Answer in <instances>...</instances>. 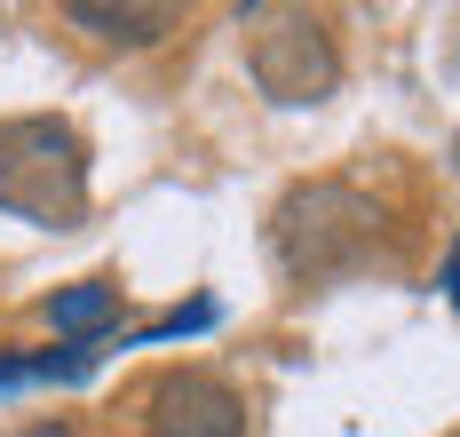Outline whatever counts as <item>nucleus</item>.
Listing matches in <instances>:
<instances>
[{
	"label": "nucleus",
	"mask_w": 460,
	"mask_h": 437,
	"mask_svg": "<svg viewBox=\"0 0 460 437\" xmlns=\"http://www.w3.org/2000/svg\"><path fill=\"white\" fill-rule=\"evenodd\" d=\"M0 207L40 231H72L88 215V144L72 120L56 111L0 120Z\"/></svg>",
	"instance_id": "1"
},
{
	"label": "nucleus",
	"mask_w": 460,
	"mask_h": 437,
	"mask_svg": "<svg viewBox=\"0 0 460 437\" xmlns=\"http://www.w3.org/2000/svg\"><path fill=\"white\" fill-rule=\"evenodd\" d=\"M381 239V215H373L366 192H349V183H294V192L270 207V246L278 263L294 271V279H341V271H358Z\"/></svg>",
	"instance_id": "2"
},
{
	"label": "nucleus",
	"mask_w": 460,
	"mask_h": 437,
	"mask_svg": "<svg viewBox=\"0 0 460 437\" xmlns=\"http://www.w3.org/2000/svg\"><path fill=\"white\" fill-rule=\"evenodd\" d=\"M238 32H246V72H254V88L270 103H325L333 96L341 49H333L325 16L254 0V8H238Z\"/></svg>",
	"instance_id": "3"
},
{
	"label": "nucleus",
	"mask_w": 460,
	"mask_h": 437,
	"mask_svg": "<svg viewBox=\"0 0 460 437\" xmlns=\"http://www.w3.org/2000/svg\"><path fill=\"white\" fill-rule=\"evenodd\" d=\"M143 422H151V437H246V397L199 366H175L151 382Z\"/></svg>",
	"instance_id": "4"
},
{
	"label": "nucleus",
	"mask_w": 460,
	"mask_h": 437,
	"mask_svg": "<svg viewBox=\"0 0 460 437\" xmlns=\"http://www.w3.org/2000/svg\"><path fill=\"white\" fill-rule=\"evenodd\" d=\"M64 24L88 32V40H103V49H151V40L175 32V8H143V0H72Z\"/></svg>",
	"instance_id": "5"
},
{
	"label": "nucleus",
	"mask_w": 460,
	"mask_h": 437,
	"mask_svg": "<svg viewBox=\"0 0 460 437\" xmlns=\"http://www.w3.org/2000/svg\"><path fill=\"white\" fill-rule=\"evenodd\" d=\"M111 318H119V287H103V279H80V287L48 294V326L72 342H103Z\"/></svg>",
	"instance_id": "6"
},
{
	"label": "nucleus",
	"mask_w": 460,
	"mask_h": 437,
	"mask_svg": "<svg viewBox=\"0 0 460 437\" xmlns=\"http://www.w3.org/2000/svg\"><path fill=\"white\" fill-rule=\"evenodd\" d=\"M445 294H453V302H460V254H453V263H445Z\"/></svg>",
	"instance_id": "7"
}]
</instances>
